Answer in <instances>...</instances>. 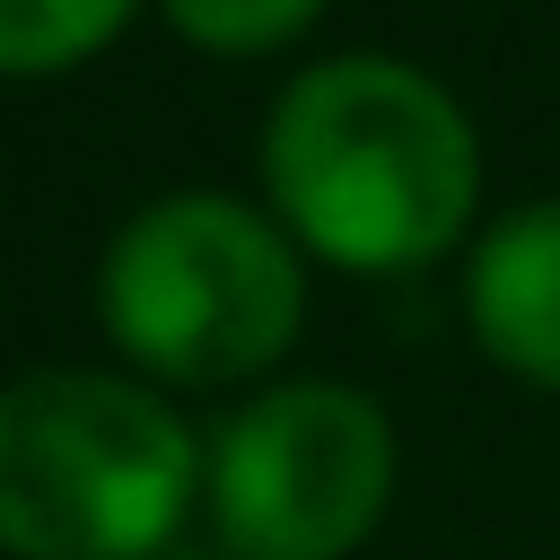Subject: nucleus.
Masks as SVG:
<instances>
[{"label": "nucleus", "mask_w": 560, "mask_h": 560, "mask_svg": "<svg viewBox=\"0 0 560 560\" xmlns=\"http://www.w3.org/2000/svg\"><path fill=\"white\" fill-rule=\"evenodd\" d=\"M464 324L508 376L560 385V201H516L490 219L464 262Z\"/></svg>", "instance_id": "39448f33"}, {"label": "nucleus", "mask_w": 560, "mask_h": 560, "mask_svg": "<svg viewBox=\"0 0 560 560\" xmlns=\"http://www.w3.org/2000/svg\"><path fill=\"white\" fill-rule=\"evenodd\" d=\"M96 315L166 385L262 376L306 324L298 236L236 192H158L140 201L96 262Z\"/></svg>", "instance_id": "7ed1b4c3"}, {"label": "nucleus", "mask_w": 560, "mask_h": 560, "mask_svg": "<svg viewBox=\"0 0 560 560\" xmlns=\"http://www.w3.org/2000/svg\"><path fill=\"white\" fill-rule=\"evenodd\" d=\"M201 438L114 368H26L0 385V551L158 560L192 516Z\"/></svg>", "instance_id": "f03ea898"}, {"label": "nucleus", "mask_w": 560, "mask_h": 560, "mask_svg": "<svg viewBox=\"0 0 560 560\" xmlns=\"http://www.w3.org/2000/svg\"><path fill=\"white\" fill-rule=\"evenodd\" d=\"M394 499V420L368 385L289 376L210 438V525L228 560H341Z\"/></svg>", "instance_id": "20e7f679"}, {"label": "nucleus", "mask_w": 560, "mask_h": 560, "mask_svg": "<svg viewBox=\"0 0 560 560\" xmlns=\"http://www.w3.org/2000/svg\"><path fill=\"white\" fill-rule=\"evenodd\" d=\"M158 9L201 52H271V44H289L298 26L324 18V0H158Z\"/></svg>", "instance_id": "0eeeda50"}, {"label": "nucleus", "mask_w": 560, "mask_h": 560, "mask_svg": "<svg viewBox=\"0 0 560 560\" xmlns=\"http://www.w3.org/2000/svg\"><path fill=\"white\" fill-rule=\"evenodd\" d=\"M262 192L306 254L341 271H411L464 236L481 140L420 61L324 52L262 114Z\"/></svg>", "instance_id": "f257e3e1"}, {"label": "nucleus", "mask_w": 560, "mask_h": 560, "mask_svg": "<svg viewBox=\"0 0 560 560\" xmlns=\"http://www.w3.org/2000/svg\"><path fill=\"white\" fill-rule=\"evenodd\" d=\"M131 0H0V79H44L114 44Z\"/></svg>", "instance_id": "423d86ee"}, {"label": "nucleus", "mask_w": 560, "mask_h": 560, "mask_svg": "<svg viewBox=\"0 0 560 560\" xmlns=\"http://www.w3.org/2000/svg\"><path fill=\"white\" fill-rule=\"evenodd\" d=\"M158 560H210V551H184V542H175V551H158Z\"/></svg>", "instance_id": "6e6552de"}]
</instances>
